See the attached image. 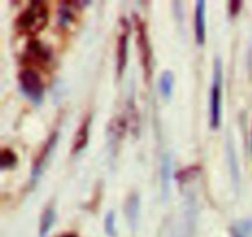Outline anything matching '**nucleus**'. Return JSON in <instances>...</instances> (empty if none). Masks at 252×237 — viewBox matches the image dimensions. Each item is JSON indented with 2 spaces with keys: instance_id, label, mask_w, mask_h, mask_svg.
Returning a JSON list of instances; mask_svg holds the SVG:
<instances>
[{
  "instance_id": "20",
  "label": "nucleus",
  "mask_w": 252,
  "mask_h": 237,
  "mask_svg": "<svg viewBox=\"0 0 252 237\" xmlns=\"http://www.w3.org/2000/svg\"><path fill=\"white\" fill-rule=\"evenodd\" d=\"M63 237H76V236H75V235H71L70 234V235H64Z\"/></svg>"
},
{
  "instance_id": "9",
  "label": "nucleus",
  "mask_w": 252,
  "mask_h": 237,
  "mask_svg": "<svg viewBox=\"0 0 252 237\" xmlns=\"http://www.w3.org/2000/svg\"><path fill=\"white\" fill-rule=\"evenodd\" d=\"M139 211H140V197L138 193H132L127 198V201L125 205V212L127 216L128 224L130 225L132 229H135L139 220Z\"/></svg>"
},
{
  "instance_id": "5",
  "label": "nucleus",
  "mask_w": 252,
  "mask_h": 237,
  "mask_svg": "<svg viewBox=\"0 0 252 237\" xmlns=\"http://www.w3.org/2000/svg\"><path fill=\"white\" fill-rule=\"evenodd\" d=\"M58 132H53L51 136L48 137V140L46 141L42 148L39 150L38 155L37 157L34 158L33 165H32V170H31V182L32 184L37 182L39 179V177L43 173L44 168H46L47 162L51 158L52 153L54 152V148H56L57 142H58Z\"/></svg>"
},
{
  "instance_id": "18",
  "label": "nucleus",
  "mask_w": 252,
  "mask_h": 237,
  "mask_svg": "<svg viewBox=\"0 0 252 237\" xmlns=\"http://www.w3.org/2000/svg\"><path fill=\"white\" fill-rule=\"evenodd\" d=\"M103 227H105V232L107 236L116 237L117 230H116V215L115 211H108L105 216V221H103Z\"/></svg>"
},
{
  "instance_id": "6",
  "label": "nucleus",
  "mask_w": 252,
  "mask_h": 237,
  "mask_svg": "<svg viewBox=\"0 0 252 237\" xmlns=\"http://www.w3.org/2000/svg\"><path fill=\"white\" fill-rule=\"evenodd\" d=\"M121 31L117 37L116 44V69L118 77H122L127 66L128 59V39H129V24L126 19H122L120 22Z\"/></svg>"
},
{
  "instance_id": "14",
  "label": "nucleus",
  "mask_w": 252,
  "mask_h": 237,
  "mask_svg": "<svg viewBox=\"0 0 252 237\" xmlns=\"http://www.w3.org/2000/svg\"><path fill=\"white\" fill-rule=\"evenodd\" d=\"M231 237H252V219H243L230 227Z\"/></svg>"
},
{
  "instance_id": "19",
  "label": "nucleus",
  "mask_w": 252,
  "mask_h": 237,
  "mask_svg": "<svg viewBox=\"0 0 252 237\" xmlns=\"http://www.w3.org/2000/svg\"><path fill=\"white\" fill-rule=\"evenodd\" d=\"M241 5H243L241 1H231L229 4V11H230L231 16H235V15L239 14V11L241 9Z\"/></svg>"
},
{
  "instance_id": "16",
  "label": "nucleus",
  "mask_w": 252,
  "mask_h": 237,
  "mask_svg": "<svg viewBox=\"0 0 252 237\" xmlns=\"http://www.w3.org/2000/svg\"><path fill=\"white\" fill-rule=\"evenodd\" d=\"M17 163V156L12 152L9 148H4L1 151V156H0V167L1 169H7V168L15 167Z\"/></svg>"
},
{
  "instance_id": "4",
  "label": "nucleus",
  "mask_w": 252,
  "mask_h": 237,
  "mask_svg": "<svg viewBox=\"0 0 252 237\" xmlns=\"http://www.w3.org/2000/svg\"><path fill=\"white\" fill-rule=\"evenodd\" d=\"M21 91L34 104H41L44 96V85L41 77L33 69H22L19 73Z\"/></svg>"
},
{
  "instance_id": "13",
  "label": "nucleus",
  "mask_w": 252,
  "mask_h": 237,
  "mask_svg": "<svg viewBox=\"0 0 252 237\" xmlns=\"http://www.w3.org/2000/svg\"><path fill=\"white\" fill-rule=\"evenodd\" d=\"M174 86H175L174 73H172L171 71L162 72L159 79V89L162 98L166 99V100L171 98L172 93H174Z\"/></svg>"
},
{
  "instance_id": "8",
  "label": "nucleus",
  "mask_w": 252,
  "mask_h": 237,
  "mask_svg": "<svg viewBox=\"0 0 252 237\" xmlns=\"http://www.w3.org/2000/svg\"><path fill=\"white\" fill-rule=\"evenodd\" d=\"M90 126L91 116H88V118H84L81 125L79 126L78 130H76L75 136H74L73 147H71V152H73L74 155L81 152V151L88 146L89 137H90Z\"/></svg>"
},
{
  "instance_id": "12",
  "label": "nucleus",
  "mask_w": 252,
  "mask_h": 237,
  "mask_svg": "<svg viewBox=\"0 0 252 237\" xmlns=\"http://www.w3.org/2000/svg\"><path fill=\"white\" fill-rule=\"evenodd\" d=\"M56 222V210L53 206H48L42 212L39 220V237H46Z\"/></svg>"
},
{
  "instance_id": "7",
  "label": "nucleus",
  "mask_w": 252,
  "mask_h": 237,
  "mask_svg": "<svg viewBox=\"0 0 252 237\" xmlns=\"http://www.w3.org/2000/svg\"><path fill=\"white\" fill-rule=\"evenodd\" d=\"M206 11H207L206 1H203V0L197 1L196 9H194V37H196L197 44H199V46H203V44L206 43V37H207Z\"/></svg>"
},
{
  "instance_id": "17",
  "label": "nucleus",
  "mask_w": 252,
  "mask_h": 237,
  "mask_svg": "<svg viewBox=\"0 0 252 237\" xmlns=\"http://www.w3.org/2000/svg\"><path fill=\"white\" fill-rule=\"evenodd\" d=\"M73 2H64L62 4L61 9H59V21L62 25H66L73 20L74 12H73Z\"/></svg>"
},
{
  "instance_id": "1",
  "label": "nucleus",
  "mask_w": 252,
  "mask_h": 237,
  "mask_svg": "<svg viewBox=\"0 0 252 237\" xmlns=\"http://www.w3.org/2000/svg\"><path fill=\"white\" fill-rule=\"evenodd\" d=\"M48 24V7L42 1H32L16 20V29L26 35L41 32Z\"/></svg>"
},
{
  "instance_id": "11",
  "label": "nucleus",
  "mask_w": 252,
  "mask_h": 237,
  "mask_svg": "<svg viewBox=\"0 0 252 237\" xmlns=\"http://www.w3.org/2000/svg\"><path fill=\"white\" fill-rule=\"evenodd\" d=\"M160 178H161V194L164 200L169 198L170 187H171L172 178V164L171 158L169 155H165L161 159V169H160Z\"/></svg>"
},
{
  "instance_id": "15",
  "label": "nucleus",
  "mask_w": 252,
  "mask_h": 237,
  "mask_svg": "<svg viewBox=\"0 0 252 237\" xmlns=\"http://www.w3.org/2000/svg\"><path fill=\"white\" fill-rule=\"evenodd\" d=\"M228 158H229V167H230L231 172V178H233V182L235 184V187L239 185V179H240V173H239V165L238 160H236V155L235 151H234L233 143L231 141H229L228 143Z\"/></svg>"
},
{
  "instance_id": "21",
  "label": "nucleus",
  "mask_w": 252,
  "mask_h": 237,
  "mask_svg": "<svg viewBox=\"0 0 252 237\" xmlns=\"http://www.w3.org/2000/svg\"><path fill=\"white\" fill-rule=\"evenodd\" d=\"M251 137H252V135H251Z\"/></svg>"
},
{
  "instance_id": "2",
  "label": "nucleus",
  "mask_w": 252,
  "mask_h": 237,
  "mask_svg": "<svg viewBox=\"0 0 252 237\" xmlns=\"http://www.w3.org/2000/svg\"><path fill=\"white\" fill-rule=\"evenodd\" d=\"M221 100H223V63L218 57L214 61L213 66V80H212L211 103H209V123L213 130L219 128L221 123Z\"/></svg>"
},
{
  "instance_id": "10",
  "label": "nucleus",
  "mask_w": 252,
  "mask_h": 237,
  "mask_svg": "<svg viewBox=\"0 0 252 237\" xmlns=\"http://www.w3.org/2000/svg\"><path fill=\"white\" fill-rule=\"evenodd\" d=\"M25 58L29 61H34L37 63H47L51 59V52L43 44L38 42H31L25 51Z\"/></svg>"
},
{
  "instance_id": "3",
  "label": "nucleus",
  "mask_w": 252,
  "mask_h": 237,
  "mask_svg": "<svg viewBox=\"0 0 252 237\" xmlns=\"http://www.w3.org/2000/svg\"><path fill=\"white\" fill-rule=\"evenodd\" d=\"M134 25H135V34H137V47L139 51L140 63L143 67V73H144V79L147 83H149L153 74V52L152 46H150L149 35H148L147 26L144 21L139 16L134 15Z\"/></svg>"
}]
</instances>
